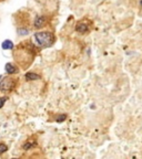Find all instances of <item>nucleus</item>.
I'll list each match as a JSON object with an SVG mask.
<instances>
[{
    "label": "nucleus",
    "instance_id": "nucleus-1",
    "mask_svg": "<svg viewBox=\"0 0 142 159\" xmlns=\"http://www.w3.org/2000/svg\"><path fill=\"white\" fill-rule=\"evenodd\" d=\"M35 41L40 47H50L53 43V34L51 32H48V31L37 32L35 34Z\"/></svg>",
    "mask_w": 142,
    "mask_h": 159
},
{
    "label": "nucleus",
    "instance_id": "nucleus-2",
    "mask_svg": "<svg viewBox=\"0 0 142 159\" xmlns=\"http://www.w3.org/2000/svg\"><path fill=\"white\" fill-rule=\"evenodd\" d=\"M15 87V81L11 77H5L0 81V91L2 92H10Z\"/></svg>",
    "mask_w": 142,
    "mask_h": 159
},
{
    "label": "nucleus",
    "instance_id": "nucleus-3",
    "mask_svg": "<svg viewBox=\"0 0 142 159\" xmlns=\"http://www.w3.org/2000/svg\"><path fill=\"white\" fill-rule=\"evenodd\" d=\"M45 22H46V17H43V16H38V17H36L33 25H35V28H37V29H40V28L43 27Z\"/></svg>",
    "mask_w": 142,
    "mask_h": 159
},
{
    "label": "nucleus",
    "instance_id": "nucleus-4",
    "mask_svg": "<svg viewBox=\"0 0 142 159\" xmlns=\"http://www.w3.org/2000/svg\"><path fill=\"white\" fill-rule=\"evenodd\" d=\"M5 70L8 74H15V73L18 72L17 67H16L12 63H7V64L5 65Z\"/></svg>",
    "mask_w": 142,
    "mask_h": 159
},
{
    "label": "nucleus",
    "instance_id": "nucleus-5",
    "mask_svg": "<svg viewBox=\"0 0 142 159\" xmlns=\"http://www.w3.org/2000/svg\"><path fill=\"white\" fill-rule=\"evenodd\" d=\"M1 48L3 50H11L13 49V42L12 41H10V40H5L1 44Z\"/></svg>",
    "mask_w": 142,
    "mask_h": 159
},
{
    "label": "nucleus",
    "instance_id": "nucleus-6",
    "mask_svg": "<svg viewBox=\"0 0 142 159\" xmlns=\"http://www.w3.org/2000/svg\"><path fill=\"white\" fill-rule=\"evenodd\" d=\"M88 29H89V27L86 23H78L77 25V31L80 33H86L88 31Z\"/></svg>",
    "mask_w": 142,
    "mask_h": 159
},
{
    "label": "nucleus",
    "instance_id": "nucleus-7",
    "mask_svg": "<svg viewBox=\"0 0 142 159\" xmlns=\"http://www.w3.org/2000/svg\"><path fill=\"white\" fill-rule=\"evenodd\" d=\"M39 79H40V76L38 74H36V73L29 72L26 74V80H27V81H36V80H39Z\"/></svg>",
    "mask_w": 142,
    "mask_h": 159
},
{
    "label": "nucleus",
    "instance_id": "nucleus-8",
    "mask_svg": "<svg viewBox=\"0 0 142 159\" xmlns=\"http://www.w3.org/2000/svg\"><path fill=\"white\" fill-rule=\"evenodd\" d=\"M35 145H36V143L33 142V140H30V142H28L27 144L23 145V149H26V150H28V149L32 148V147L35 146Z\"/></svg>",
    "mask_w": 142,
    "mask_h": 159
},
{
    "label": "nucleus",
    "instance_id": "nucleus-9",
    "mask_svg": "<svg viewBox=\"0 0 142 159\" xmlns=\"http://www.w3.org/2000/svg\"><path fill=\"white\" fill-rule=\"evenodd\" d=\"M28 32H29V31H28L27 29H23V28H19V29H18V34L19 35H26V34H28Z\"/></svg>",
    "mask_w": 142,
    "mask_h": 159
},
{
    "label": "nucleus",
    "instance_id": "nucleus-10",
    "mask_svg": "<svg viewBox=\"0 0 142 159\" xmlns=\"http://www.w3.org/2000/svg\"><path fill=\"white\" fill-rule=\"evenodd\" d=\"M7 150H8L7 145H5V144H0V155L3 154V152H6Z\"/></svg>",
    "mask_w": 142,
    "mask_h": 159
},
{
    "label": "nucleus",
    "instance_id": "nucleus-11",
    "mask_svg": "<svg viewBox=\"0 0 142 159\" xmlns=\"http://www.w3.org/2000/svg\"><path fill=\"white\" fill-rule=\"evenodd\" d=\"M66 119V115H63V116H60L59 118H57V122H61V120H65Z\"/></svg>",
    "mask_w": 142,
    "mask_h": 159
}]
</instances>
